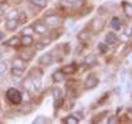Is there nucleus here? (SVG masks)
<instances>
[{"label":"nucleus","mask_w":132,"mask_h":124,"mask_svg":"<svg viewBox=\"0 0 132 124\" xmlns=\"http://www.w3.org/2000/svg\"><path fill=\"white\" fill-rule=\"evenodd\" d=\"M105 26H106V21H105V19L102 16H96L94 19L89 22V30L93 33V34H98V33H101L103 29H105Z\"/></svg>","instance_id":"nucleus-1"},{"label":"nucleus","mask_w":132,"mask_h":124,"mask_svg":"<svg viewBox=\"0 0 132 124\" xmlns=\"http://www.w3.org/2000/svg\"><path fill=\"white\" fill-rule=\"evenodd\" d=\"M42 75H43V72L39 68H33L30 70V73H29V76L31 77L33 84H34V89L37 92L42 90Z\"/></svg>","instance_id":"nucleus-2"},{"label":"nucleus","mask_w":132,"mask_h":124,"mask_svg":"<svg viewBox=\"0 0 132 124\" xmlns=\"http://www.w3.org/2000/svg\"><path fill=\"white\" fill-rule=\"evenodd\" d=\"M5 97L12 104H20L22 102V93L16 87H9L5 93Z\"/></svg>","instance_id":"nucleus-3"},{"label":"nucleus","mask_w":132,"mask_h":124,"mask_svg":"<svg viewBox=\"0 0 132 124\" xmlns=\"http://www.w3.org/2000/svg\"><path fill=\"white\" fill-rule=\"evenodd\" d=\"M43 20H45V24L48 28H54V29L59 28L60 24H62V19L58 13H47V14H45Z\"/></svg>","instance_id":"nucleus-4"},{"label":"nucleus","mask_w":132,"mask_h":124,"mask_svg":"<svg viewBox=\"0 0 132 124\" xmlns=\"http://www.w3.org/2000/svg\"><path fill=\"white\" fill-rule=\"evenodd\" d=\"M100 85V78L96 76V75H88V77L85 78V82H84V86H85V89L86 90H93V89H96V87Z\"/></svg>","instance_id":"nucleus-5"},{"label":"nucleus","mask_w":132,"mask_h":124,"mask_svg":"<svg viewBox=\"0 0 132 124\" xmlns=\"http://www.w3.org/2000/svg\"><path fill=\"white\" fill-rule=\"evenodd\" d=\"M33 29H34V33L35 34H38V35H47V33H48V26L45 24V22H41V21H38V22H34L33 24Z\"/></svg>","instance_id":"nucleus-6"},{"label":"nucleus","mask_w":132,"mask_h":124,"mask_svg":"<svg viewBox=\"0 0 132 124\" xmlns=\"http://www.w3.org/2000/svg\"><path fill=\"white\" fill-rule=\"evenodd\" d=\"M54 63V56L51 52H46V54H42L38 58V64L42 67H50Z\"/></svg>","instance_id":"nucleus-7"},{"label":"nucleus","mask_w":132,"mask_h":124,"mask_svg":"<svg viewBox=\"0 0 132 124\" xmlns=\"http://www.w3.org/2000/svg\"><path fill=\"white\" fill-rule=\"evenodd\" d=\"M110 26L114 31H122L124 25H123L122 19H119L118 16H114V17H111V20H110Z\"/></svg>","instance_id":"nucleus-8"},{"label":"nucleus","mask_w":132,"mask_h":124,"mask_svg":"<svg viewBox=\"0 0 132 124\" xmlns=\"http://www.w3.org/2000/svg\"><path fill=\"white\" fill-rule=\"evenodd\" d=\"M120 8H122V11H123V13L127 19L132 20V3L127 2V0H123L120 3Z\"/></svg>","instance_id":"nucleus-9"},{"label":"nucleus","mask_w":132,"mask_h":124,"mask_svg":"<svg viewBox=\"0 0 132 124\" xmlns=\"http://www.w3.org/2000/svg\"><path fill=\"white\" fill-rule=\"evenodd\" d=\"M65 77H67V75L63 72L62 69H58V70H55V72L52 73V81H54L55 84H62V82H64V81H65Z\"/></svg>","instance_id":"nucleus-10"},{"label":"nucleus","mask_w":132,"mask_h":124,"mask_svg":"<svg viewBox=\"0 0 132 124\" xmlns=\"http://www.w3.org/2000/svg\"><path fill=\"white\" fill-rule=\"evenodd\" d=\"M105 42L109 45V46H112L118 42V34L115 31H107L106 35H105Z\"/></svg>","instance_id":"nucleus-11"},{"label":"nucleus","mask_w":132,"mask_h":124,"mask_svg":"<svg viewBox=\"0 0 132 124\" xmlns=\"http://www.w3.org/2000/svg\"><path fill=\"white\" fill-rule=\"evenodd\" d=\"M84 63H85L88 67H94V65H97V63H98V58H97L96 54H89V55L85 56Z\"/></svg>","instance_id":"nucleus-12"},{"label":"nucleus","mask_w":132,"mask_h":124,"mask_svg":"<svg viewBox=\"0 0 132 124\" xmlns=\"http://www.w3.org/2000/svg\"><path fill=\"white\" fill-rule=\"evenodd\" d=\"M12 67H13V68H18V69H24V70H25V68H26V60H24V59L20 58V56H17V58L13 59Z\"/></svg>","instance_id":"nucleus-13"},{"label":"nucleus","mask_w":132,"mask_h":124,"mask_svg":"<svg viewBox=\"0 0 132 124\" xmlns=\"http://www.w3.org/2000/svg\"><path fill=\"white\" fill-rule=\"evenodd\" d=\"M77 69H79V67L75 64V63H72V64H68V65H64V67H62V70L68 76V75H73V73H76L77 72Z\"/></svg>","instance_id":"nucleus-14"},{"label":"nucleus","mask_w":132,"mask_h":124,"mask_svg":"<svg viewBox=\"0 0 132 124\" xmlns=\"http://www.w3.org/2000/svg\"><path fill=\"white\" fill-rule=\"evenodd\" d=\"M18 25H20V24H18L17 19H8L7 22H5V29L8 31H14L18 28Z\"/></svg>","instance_id":"nucleus-15"},{"label":"nucleus","mask_w":132,"mask_h":124,"mask_svg":"<svg viewBox=\"0 0 132 124\" xmlns=\"http://www.w3.org/2000/svg\"><path fill=\"white\" fill-rule=\"evenodd\" d=\"M4 45L8 46V47H18V46L21 45V37H18V35H16V37H12V38L8 39Z\"/></svg>","instance_id":"nucleus-16"},{"label":"nucleus","mask_w":132,"mask_h":124,"mask_svg":"<svg viewBox=\"0 0 132 124\" xmlns=\"http://www.w3.org/2000/svg\"><path fill=\"white\" fill-rule=\"evenodd\" d=\"M34 45V39L31 35H21V46L24 47H31Z\"/></svg>","instance_id":"nucleus-17"},{"label":"nucleus","mask_w":132,"mask_h":124,"mask_svg":"<svg viewBox=\"0 0 132 124\" xmlns=\"http://www.w3.org/2000/svg\"><path fill=\"white\" fill-rule=\"evenodd\" d=\"M28 2H29V4L37 7L38 9H43L47 7V0H28Z\"/></svg>","instance_id":"nucleus-18"},{"label":"nucleus","mask_w":132,"mask_h":124,"mask_svg":"<svg viewBox=\"0 0 132 124\" xmlns=\"http://www.w3.org/2000/svg\"><path fill=\"white\" fill-rule=\"evenodd\" d=\"M51 94H52V98H54V101L63 98V92H62V89H60L59 86H54L52 89H51Z\"/></svg>","instance_id":"nucleus-19"},{"label":"nucleus","mask_w":132,"mask_h":124,"mask_svg":"<svg viewBox=\"0 0 132 124\" xmlns=\"http://www.w3.org/2000/svg\"><path fill=\"white\" fill-rule=\"evenodd\" d=\"M22 87H24V90H29V92H31L34 89V84H33V80L30 76H28L25 78V81L22 82Z\"/></svg>","instance_id":"nucleus-20"},{"label":"nucleus","mask_w":132,"mask_h":124,"mask_svg":"<svg viewBox=\"0 0 132 124\" xmlns=\"http://www.w3.org/2000/svg\"><path fill=\"white\" fill-rule=\"evenodd\" d=\"M97 50H98V52H100L101 55H105V54H107V52H109V45L106 42H100L97 45Z\"/></svg>","instance_id":"nucleus-21"},{"label":"nucleus","mask_w":132,"mask_h":124,"mask_svg":"<svg viewBox=\"0 0 132 124\" xmlns=\"http://www.w3.org/2000/svg\"><path fill=\"white\" fill-rule=\"evenodd\" d=\"M88 38H89V31H88V29H84V30H81V31L77 34V39H79L80 42H86Z\"/></svg>","instance_id":"nucleus-22"},{"label":"nucleus","mask_w":132,"mask_h":124,"mask_svg":"<svg viewBox=\"0 0 132 124\" xmlns=\"http://www.w3.org/2000/svg\"><path fill=\"white\" fill-rule=\"evenodd\" d=\"M103 5H105V8H106L107 13H112V12H115V11L118 9V4H115V3H112V2L105 3Z\"/></svg>","instance_id":"nucleus-23"},{"label":"nucleus","mask_w":132,"mask_h":124,"mask_svg":"<svg viewBox=\"0 0 132 124\" xmlns=\"http://www.w3.org/2000/svg\"><path fill=\"white\" fill-rule=\"evenodd\" d=\"M25 48H26V50H25V51H22L21 54H20V58H22L24 60L29 61V60L33 58V55H31V54H33V51H29V50H28L29 47H25Z\"/></svg>","instance_id":"nucleus-24"},{"label":"nucleus","mask_w":132,"mask_h":124,"mask_svg":"<svg viewBox=\"0 0 132 124\" xmlns=\"http://www.w3.org/2000/svg\"><path fill=\"white\" fill-rule=\"evenodd\" d=\"M17 21H18V24H25L26 21H28V16H26V12L25 11H22V12H20L18 13V17H17Z\"/></svg>","instance_id":"nucleus-25"},{"label":"nucleus","mask_w":132,"mask_h":124,"mask_svg":"<svg viewBox=\"0 0 132 124\" xmlns=\"http://www.w3.org/2000/svg\"><path fill=\"white\" fill-rule=\"evenodd\" d=\"M34 124H46V123H50V119H47L46 116H37L34 120H33Z\"/></svg>","instance_id":"nucleus-26"},{"label":"nucleus","mask_w":132,"mask_h":124,"mask_svg":"<svg viewBox=\"0 0 132 124\" xmlns=\"http://www.w3.org/2000/svg\"><path fill=\"white\" fill-rule=\"evenodd\" d=\"M18 13H20V11H18L17 8H13V9H11V11L7 13V19H17Z\"/></svg>","instance_id":"nucleus-27"},{"label":"nucleus","mask_w":132,"mask_h":124,"mask_svg":"<svg viewBox=\"0 0 132 124\" xmlns=\"http://www.w3.org/2000/svg\"><path fill=\"white\" fill-rule=\"evenodd\" d=\"M63 121L67 123V124H77L80 120H79L77 118H75L73 115H69V116H67L65 119H63Z\"/></svg>","instance_id":"nucleus-28"},{"label":"nucleus","mask_w":132,"mask_h":124,"mask_svg":"<svg viewBox=\"0 0 132 124\" xmlns=\"http://www.w3.org/2000/svg\"><path fill=\"white\" fill-rule=\"evenodd\" d=\"M22 101L25 103H30L33 101V97H31V94H30L29 90H24V93H22Z\"/></svg>","instance_id":"nucleus-29"},{"label":"nucleus","mask_w":132,"mask_h":124,"mask_svg":"<svg viewBox=\"0 0 132 124\" xmlns=\"http://www.w3.org/2000/svg\"><path fill=\"white\" fill-rule=\"evenodd\" d=\"M11 73H12V76H13V77L18 78V77H21V76H22V73H24V69H18V68H13V67H12Z\"/></svg>","instance_id":"nucleus-30"},{"label":"nucleus","mask_w":132,"mask_h":124,"mask_svg":"<svg viewBox=\"0 0 132 124\" xmlns=\"http://www.w3.org/2000/svg\"><path fill=\"white\" fill-rule=\"evenodd\" d=\"M21 34H22V35H31V34H34V29H33V25L25 26Z\"/></svg>","instance_id":"nucleus-31"},{"label":"nucleus","mask_w":132,"mask_h":124,"mask_svg":"<svg viewBox=\"0 0 132 124\" xmlns=\"http://www.w3.org/2000/svg\"><path fill=\"white\" fill-rule=\"evenodd\" d=\"M8 63L7 61H0V75H4L8 70Z\"/></svg>","instance_id":"nucleus-32"},{"label":"nucleus","mask_w":132,"mask_h":124,"mask_svg":"<svg viewBox=\"0 0 132 124\" xmlns=\"http://www.w3.org/2000/svg\"><path fill=\"white\" fill-rule=\"evenodd\" d=\"M63 103H64V98H60V99H56V101H54V109H55V110H59V109H62Z\"/></svg>","instance_id":"nucleus-33"},{"label":"nucleus","mask_w":132,"mask_h":124,"mask_svg":"<svg viewBox=\"0 0 132 124\" xmlns=\"http://www.w3.org/2000/svg\"><path fill=\"white\" fill-rule=\"evenodd\" d=\"M118 121H119V119H118L117 115L107 116V119H106V123H107V124H115V123H118Z\"/></svg>","instance_id":"nucleus-34"},{"label":"nucleus","mask_w":132,"mask_h":124,"mask_svg":"<svg viewBox=\"0 0 132 124\" xmlns=\"http://www.w3.org/2000/svg\"><path fill=\"white\" fill-rule=\"evenodd\" d=\"M43 48H46V45L41 41V42H37L35 43V51H42Z\"/></svg>","instance_id":"nucleus-35"},{"label":"nucleus","mask_w":132,"mask_h":124,"mask_svg":"<svg viewBox=\"0 0 132 124\" xmlns=\"http://www.w3.org/2000/svg\"><path fill=\"white\" fill-rule=\"evenodd\" d=\"M63 48H64V55H69V52H71V43H63Z\"/></svg>","instance_id":"nucleus-36"},{"label":"nucleus","mask_w":132,"mask_h":124,"mask_svg":"<svg viewBox=\"0 0 132 124\" xmlns=\"http://www.w3.org/2000/svg\"><path fill=\"white\" fill-rule=\"evenodd\" d=\"M72 115H73L75 118H77L79 120H82V119H84V114H82L81 111H76V112H73Z\"/></svg>","instance_id":"nucleus-37"},{"label":"nucleus","mask_w":132,"mask_h":124,"mask_svg":"<svg viewBox=\"0 0 132 124\" xmlns=\"http://www.w3.org/2000/svg\"><path fill=\"white\" fill-rule=\"evenodd\" d=\"M126 75H127V69H122V72H120V81H126Z\"/></svg>","instance_id":"nucleus-38"},{"label":"nucleus","mask_w":132,"mask_h":124,"mask_svg":"<svg viewBox=\"0 0 132 124\" xmlns=\"http://www.w3.org/2000/svg\"><path fill=\"white\" fill-rule=\"evenodd\" d=\"M120 93H122V86H115L114 87V94L115 95H120Z\"/></svg>","instance_id":"nucleus-39"},{"label":"nucleus","mask_w":132,"mask_h":124,"mask_svg":"<svg viewBox=\"0 0 132 124\" xmlns=\"http://www.w3.org/2000/svg\"><path fill=\"white\" fill-rule=\"evenodd\" d=\"M127 92H132V82L131 81L127 82Z\"/></svg>","instance_id":"nucleus-40"},{"label":"nucleus","mask_w":132,"mask_h":124,"mask_svg":"<svg viewBox=\"0 0 132 124\" xmlns=\"http://www.w3.org/2000/svg\"><path fill=\"white\" fill-rule=\"evenodd\" d=\"M64 2H67L68 4H73V3H76V2H79V0H64Z\"/></svg>","instance_id":"nucleus-41"},{"label":"nucleus","mask_w":132,"mask_h":124,"mask_svg":"<svg viewBox=\"0 0 132 124\" xmlns=\"http://www.w3.org/2000/svg\"><path fill=\"white\" fill-rule=\"evenodd\" d=\"M122 110H123V107H122V106H119V107L117 109V115H119V114L122 112Z\"/></svg>","instance_id":"nucleus-42"},{"label":"nucleus","mask_w":132,"mask_h":124,"mask_svg":"<svg viewBox=\"0 0 132 124\" xmlns=\"http://www.w3.org/2000/svg\"><path fill=\"white\" fill-rule=\"evenodd\" d=\"M3 14H4V8H3V7H0V17H2Z\"/></svg>","instance_id":"nucleus-43"},{"label":"nucleus","mask_w":132,"mask_h":124,"mask_svg":"<svg viewBox=\"0 0 132 124\" xmlns=\"http://www.w3.org/2000/svg\"><path fill=\"white\" fill-rule=\"evenodd\" d=\"M4 38V33H2V31H0V41H2Z\"/></svg>","instance_id":"nucleus-44"},{"label":"nucleus","mask_w":132,"mask_h":124,"mask_svg":"<svg viewBox=\"0 0 132 124\" xmlns=\"http://www.w3.org/2000/svg\"><path fill=\"white\" fill-rule=\"evenodd\" d=\"M8 2V0H0V4H5Z\"/></svg>","instance_id":"nucleus-45"},{"label":"nucleus","mask_w":132,"mask_h":124,"mask_svg":"<svg viewBox=\"0 0 132 124\" xmlns=\"http://www.w3.org/2000/svg\"><path fill=\"white\" fill-rule=\"evenodd\" d=\"M13 2H14V0H13ZM16 2H17V4H20V3H21V0H16Z\"/></svg>","instance_id":"nucleus-46"},{"label":"nucleus","mask_w":132,"mask_h":124,"mask_svg":"<svg viewBox=\"0 0 132 124\" xmlns=\"http://www.w3.org/2000/svg\"><path fill=\"white\" fill-rule=\"evenodd\" d=\"M2 56H3V55H2V54H0V60H2Z\"/></svg>","instance_id":"nucleus-47"},{"label":"nucleus","mask_w":132,"mask_h":124,"mask_svg":"<svg viewBox=\"0 0 132 124\" xmlns=\"http://www.w3.org/2000/svg\"><path fill=\"white\" fill-rule=\"evenodd\" d=\"M129 38H131V39H132V33H131V37H129Z\"/></svg>","instance_id":"nucleus-48"},{"label":"nucleus","mask_w":132,"mask_h":124,"mask_svg":"<svg viewBox=\"0 0 132 124\" xmlns=\"http://www.w3.org/2000/svg\"><path fill=\"white\" fill-rule=\"evenodd\" d=\"M129 110H131V112H132V109H129Z\"/></svg>","instance_id":"nucleus-49"},{"label":"nucleus","mask_w":132,"mask_h":124,"mask_svg":"<svg viewBox=\"0 0 132 124\" xmlns=\"http://www.w3.org/2000/svg\"><path fill=\"white\" fill-rule=\"evenodd\" d=\"M131 29H132V26H131Z\"/></svg>","instance_id":"nucleus-50"}]
</instances>
